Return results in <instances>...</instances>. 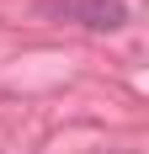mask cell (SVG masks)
Here are the masks:
<instances>
[{
	"mask_svg": "<svg viewBox=\"0 0 149 154\" xmlns=\"http://www.w3.org/2000/svg\"><path fill=\"white\" fill-rule=\"evenodd\" d=\"M48 16H64V21H80L90 32H112L128 21V5L122 0H43Z\"/></svg>",
	"mask_w": 149,
	"mask_h": 154,
	"instance_id": "obj_1",
	"label": "cell"
}]
</instances>
